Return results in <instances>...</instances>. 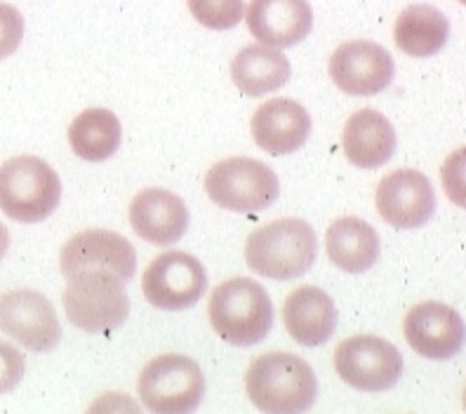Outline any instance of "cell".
<instances>
[{
	"instance_id": "cell-1",
	"label": "cell",
	"mask_w": 466,
	"mask_h": 414,
	"mask_svg": "<svg viewBox=\"0 0 466 414\" xmlns=\"http://www.w3.org/2000/svg\"><path fill=\"white\" fill-rule=\"evenodd\" d=\"M245 391L250 403L268 414H297L313 408L319 396V379L311 365L295 353L273 351L255 358Z\"/></svg>"
},
{
	"instance_id": "cell-2",
	"label": "cell",
	"mask_w": 466,
	"mask_h": 414,
	"mask_svg": "<svg viewBox=\"0 0 466 414\" xmlns=\"http://www.w3.org/2000/svg\"><path fill=\"white\" fill-rule=\"evenodd\" d=\"M319 255L316 231L304 219H279L250 233L245 261L255 273L271 280H295L311 271Z\"/></svg>"
},
{
	"instance_id": "cell-3",
	"label": "cell",
	"mask_w": 466,
	"mask_h": 414,
	"mask_svg": "<svg viewBox=\"0 0 466 414\" xmlns=\"http://www.w3.org/2000/svg\"><path fill=\"white\" fill-rule=\"evenodd\" d=\"M212 329L231 347H255L273 328V304L267 289L250 278H231L212 289L208 304Z\"/></svg>"
},
{
	"instance_id": "cell-4",
	"label": "cell",
	"mask_w": 466,
	"mask_h": 414,
	"mask_svg": "<svg viewBox=\"0 0 466 414\" xmlns=\"http://www.w3.org/2000/svg\"><path fill=\"white\" fill-rule=\"evenodd\" d=\"M62 203V179L35 156H17L0 165V210L22 224L43 222Z\"/></svg>"
},
{
	"instance_id": "cell-5",
	"label": "cell",
	"mask_w": 466,
	"mask_h": 414,
	"mask_svg": "<svg viewBox=\"0 0 466 414\" xmlns=\"http://www.w3.org/2000/svg\"><path fill=\"white\" fill-rule=\"evenodd\" d=\"M64 311L76 328L97 335L126 323L130 316V297L126 283L116 278L114 273L87 268L68 276Z\"/></svg>"
},
{
	"instance_id": "cell-6",
	"label": "cell",
	"mask_w": 466,
	"mask_h": 414,
	"mask_svg": "<svg viewBox=\"0 0 466 414\" xmlns=\"http://www.w3.org/2000/svg\"><path fill=\"white\" fill-rule=\"evenodd\" d=\"M205 193L215 205L238 215H255L271 207L280 196L276 172L255 158H227L205 175Z\"/></svg>"
},
{
	"instance_id": "cell-7",
	"label": "cell",
	"mask_w": 466,
	"mask_h": 414,
	"mask_svg": "<svg viewBox=\"0 0 466 414\" xmlns=\"http://www.w3.org/2000/svg\"><path fill=\"white\" fill-rule=\"evenodd\" d=\"M137 389L148 412L187 414L203 403L205 377L194 358L166 353L147 363Z\"/></svg>"
},
{
	"instance_id": "cell-8",
	"label": "cell",
	"mask_w": 466,
	"mask_h": 414,
	"mask_svg": "<svg viewBox=\"0 0 466 414\" xmlns=\"http://www.w3.org/2000/svg\"><path fill=\"white\" fill-rule=\"evenodd\" d=\"M335 369L356 391L381 393L393 389L403 377V356L381 337L356 335L337 347Z\"/></svg>"
},
{
	"instance_id": "cell-9",
	"label": "cell",
	"mask_w": 466,
	"mask_h": 414,
	"mask_svg": "<svg viewBox=\"0 0 466 414\" xmlns=\"http://www.w3.org/2000/svg\"><path fill=\"white\" fill-rule=\"evenodd\" d=\"M208 289V273L194 255L179 250L163 252L147 267L142 292L151 307L184 311L196 307Z\"/></svg>"
},
{
	"instance_id": "cell-10",
	"label": "cell",
	"mask_w": 466,
	"mask_h": 414,
	"mask_svg": "<svg viewBox=\"0 0 466 414\" xmlns=\"http://www.w3.org/2000/svg\"><path fill=\"white\" fill-rule=\"evenodd\" d=\"M0 329L34 353L52 351L62 341L57 311L35 289H12L0 295Z\"/></svg>"
},
{
	"instance_id": "cell-11",
	"label": "cell",
	"mask_w": 466,
	"mask_h": 414,
	"mask_svg": "<svg viewBox=\"0 0 466 414\" xmlns=\"http://www.w3.org/2000/svg\"><path fill=\"white\" fill-rule=\"evenodd\" d=\"M330 78L344 95L375 96L391 86L396 64L389 50L372 40H351L332 52Z\"/></svg>"
},
{
	"instance_id": "cell-12",
	"label": "cell",
	"mask_w": 466,
	"mask_h": 414,
	"mask_svg": "<svg viewBox=\"0 0 466 414\" xmlns=\"http://www.w3.org/2000/svg\"><path fill=\"white\" fill-rule=\"evenodd\" d=\"M59 267L66 278L78 271L99 268L114 273L116 278L127 283L135 278L137 252L126 236L104 228H90V231H80L64 245Z\"/></svg>"
},
{
	"instance_id": "cell-13",
	"label": "cell",
	"mask_w": 466,
	"mask_h": 414,
	"mask_svg": "<svg viewBox=\"0 0 466 414\" xmlns=\"http://www.w3.org/2000/svg\"><path fill=\"white\" fill-rule=\"evenodd\" d=\"M377 212L393 228H420L436 212V191L420 170H396L380 182Z\"/></svg>"
},
{
	"instance_id": "cell-14",
	"label": "cell",
	"mask_w": 466,
	"mask_h": 414,
	"mask_svg": "<svg viewBox=\"0 0 466 414\" xmlns=\"http://www.w3.org/2000/svg\"><path fill=\"white\" fill-rule=\"evenodd\" d=\"M403 335L410 348L429 360H450L464 348V320L441 301H421L408 311Z\"/></svg>"
},
{
	"instance_id": "cell-15",
	"label": "cell",
	"mask_w": 466,
	"mask_h": 414,
	"mask_svg": "<svg viewBox=\"0 0 466 414\" xmlns=\"http://www.w3.org/2000/svg\"><path fill=\"white\" fill-rule=\"evenodd\" d=\"M245 22L262 45L283 50L311 34L313 10L309 0H250Z\"/></svg>"
},
{
	"instance_id": "cell-16",
	"label": "cell",
	"mask_w": 466,
	"mask_h": 414,
	"mask_svg": "<svg viewBox=\"0 0 466 414\" xmlns=\"http://www.w3.org/2000/svg\"><path fill=\"white\" fill-rule=\"evenodd\" d=\"M188 222L187 203L167 188H144L130 205V227L147 243L175 245L187 233Z\"/></svg>"
},
{
	"instance_id": "cell-17",
	"label": "cell",
	"mask_w": 466,
	"mask_h": 414,
	"mask_svg": "<svg viewBox=\"0 0 466 414\" xmlns=\"http://www.w3.org/2000/svg\"><path fill=\"white\" fill-rule=\"evenodd\" d=\"M257 146L271 156H288L311 135V116L299 102L292 99H268L257 108L250 123Z\"/></svg>"
},
{
	"instance_id": "cell-18",
	"label": "cell",
	"mask_w": 466,
	"mask_h": 414,
	"mask_svg": "<svg viewBox=\"0 0 466 414\" xmlns=\"http://www.w3.org/2000/svg\"><path fill=\"white\" fill-rule=\"evenodd\" d=\"M396 130L387 116L375 108H360L347 120L341 132V146L349 163L360 170H377L396 154Z\"/></svg>"
},
{
	"instance_id": "cell-19",
	"label": "cell",
	"mask_w": 466,
	"mask_h": 414,
	"mask_svg": "<svg viewBox=\"0 0 466 414\" xmlns=\"http://www.w3.org/2000/svg\"><path fill=\"white\" fill-rule=\"evenodd\" d=\"M288 335L301 347H320L335 335L337 307L332 297L316 285H301L283 307Z\"/></svg>"
},
{
	"instance_id": "cell-20",
	"label": "cell",
	"mask_w": 466,
	"mask_h": 414,
	"mask_svg": "<svg viewBox=\"0 0 466 414\" xmlns=\"http://www.w3.org/2000/svg\"><path fill=\"white\" fill-rule=\"evenodd\" d=\"M325 250L337 268L347 273H365L380 259V236L359 217H341L325 233Z\"/></svg>"
},
{
	"instance_id": "cell-21",
	"label": "cell",
	"mask_w": 466,
	"mask_h": 414,
	"mask_svg": "<svg viewBox=\"0 0 466 414\" xmlns=\"http://www.w3.org/2000/svg\"><path fill=\"white\" fill-rule=\"evenodd\" d=\"M292 66L283 52L268 45H250L233 57L231 80L248 96H264L290 80Z\"/></svg>"
},
{
	"instance_id": "cell-22",
	"label": "cell",
	"mask_w": 466,
	"mask_h": 414,
	"mask_svg": "<svg viewBox=\"0 0 466 414\" xmlns=\"http://www.w3.org/2000/svg\"><path fill=\"white\" fill-rule=\"evenodd\" d=\"M450 38V22L433 5H410L396 19L393 40L400 52L410 57H433L443 50Z\"/></svg>"
},
{
	"instance_id": "cell-23",
	"label": "cell",
	"mask_w": 466,
	"mask_h": 414,
	"mask_svg": "<svg viewBox=\"0 0 466 414\" xmlns=\"http://www.w3.org/2000/svg\"><path fill=\"white\" fill-rule=\"evenodd\" d=\"M123 127L114 111L87 108L68 127V144L78 158L87 163H102L118 151Z\"/></svg>"
},
{
	"instance_id": "cell-24",
	"label": "cell",
	"mask_w": 466,
	"mask_h": 414,
	"mask_svg": "<svg viewBox=\"0 0 466 414\" xmlns=\"http://www.w3.org/2000/svg\"><path fill=\"white\" fill-rule=\"evenodd\" d=\"M187 5L196 22L212 31L233 29L245 15L243 0H187Z\"/></svg>"
},
{
	"instance_id": "cell-25",
	"label": "cell",
	"mask_w": 466,
	"mask_h": 414,
	"mask_svg": "<svg viewBox=\"0 0 466 414\" xmlns=\"http://www.w3.org/2000/svg\"><path fill=\"white\" fill-rule=\"evenodd\" d=\"M24 38V17L17 7L0 3V59L17 52Z\"/></svg>"
},
{
	"instance_id": "cell-26",
	"label": "cell",
	"mask_w": 466,
	"mask_h": 414,
	"mask_svg": "<svg viewBox=\"0 0 466 414\" xmlns=\"http://www.w3.org/2000/svg\"><path fill=\"white\" fill-rule=\"evenodd\" d=\"M24 372H26V363H24L22 351H17L7 341H0V396L17 386Z\"/></svg>"
},
{
	"instance_id": "cell-27",
	"label": "cell",
	"mask_w": 466,
	"mask_h": 414,
	"mask_svg": "<svg viewBox=\"0 0 466 414\" xmlns=\"http://www.w3.org/2000/svg\"><path fill=\"white\" fill-rule=\"evenodd\" d=\"M7 247H10V233H7V228L0 224V259L5 257Z\"/></svg>"
}]
</instances>
